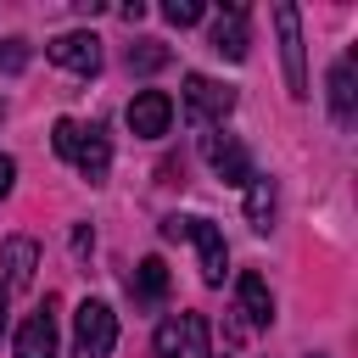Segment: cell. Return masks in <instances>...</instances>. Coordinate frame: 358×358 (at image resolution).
Instances as JSON below:
<instances>
[{
	"instance_id": "obj_1",
	"label": "cell",
	"mask_w": 358,
	"mask_h": 358,
	"mask_svg": "<svg viewBox=\"0 0 358 358\" xmlns=\"http://www.w3.org/2000/svg\"><path fill=\"white\" fill-rule=\"evenodd\" d=\"M112 347H117V313L106 302L84 296L73 313V358H106Z\"/></svg>"
},
{
	"instance_id": "obj_2",
	"label": "cell",
	"mask_w": 358,
	"mask_h": 358,
	"mask_svg": "<svg viewBox=\"0 0 358 358\" xmlns=\"http://www.w3.org/2000/svg\"><path fill=\"white\" fill-rule=\"evenodd\" d=\"M157 358H213V330L201 313H173L157 324Z\"/></svg>"
},
{
	"instance_id": "obj_3",
	"label": "cell",
	"mask_w": 358,
	"mask_h": 358,
	"mask_svg": "<svg viewBox=\"0 0 358 358\" xmlns=\"http://www.w3.org/2000/svg\"><path fill=\"white\" fill-rule=\"evenodd\" d=\"M274 28H280V62H285V90L302 101L308 95V56H302V17L291 0L274 6Z\"/></svg>"
},
{
	"instance_id": "obj_4",
	"label": "cell",
	"mask_w": 358,
	"mask_h": 358,
	"mask_svg": "<svg viewBox=\"0 0 358 358\" xmlns=\"http://www.w3.org/2000/svg\"><path fill=\"white\" fill-rule=\"evenodd\" d=\"M235 112V90L229 84H218V78H207V73H185V117L190 123H224Z\"/></svg>"
},
{
	"instance_id": "obj_5",
	"label": "cell",
	"mask_w": 358,
	"mask_h": 358,
	"mask_svg": "<svg viewBox=\"0 0 358 358\" xmlns=\"http://www.w3.org/2000/svg\"><path fill=\"white\" fill-rule=\"evenodd\" d=\"M201 157H207V168H213L224 185H235V190H246V185L257 179L246 145H241L235 134H224V129H207V134H201Z\"/></svg>"
},
{
	"instance_id": "obj_6",
	"label": "cell",
	"mask_w": 358,
	"mask_h": 358,
	"mask_svg": "<svg viewBox=\"0 0 358 358\" xmlns=\"http://www.w3.org/2000/svg\"><path fill=\"white\" fill-rule=\"evenodd\" d=\"M185 235L196 241V257H201V280H207V285H224V274H229V246H224L218 224H213V218H185Z\"/></svg>"
},
{
	"instance_id": "obj_7",
	"label": "cell",
	"mask_w": 358,
	"mask_h": 358,
	"mask_svg": "<svg viewBox=\"0 0 358 358\" xmlns=\"http://www.w3.org/2000/svg\"><path fill=\"white\" fill-rule=\"evenodd\" d=\"M11 358H56V302H50V296H45L39 313H28V319L17 324Z\"/></svg>"
},
{
	"instance_id": "obj_8",
	"label": "cell",
	"mask_w": 358,
	"mask_h": 358,
	"mask_svg": "<svg viewBox=\"0 0 358 358\" xmlns=\"http://www.w3.org/2000/svg\"><path fill=\"white\" fill-rule=\"evenodd\" d=\"M50 62L78 73V78H95L101 73V39L95 34H56L50 39Z\"/></svg>"
},
{
	"instance_id": "obj_9",
	"label": "cell",
	"mask_w": 358,
	"mask_h": 358,
	"mask_svg": "<svg viewBox=\"0 0 358 358\" xmlns=\"http://www.w3.org/2000/svg\"><path fill=\"white\" fill-rule=\"evenodd\" d=\"M123 117H129V129H134L140 140H157V134H168V123H173V101H168L162 90H140Z\"/></svg>"
},
{
	"instance_id": "obj_10",
	"label": "cell",
	"mask_w": 358,
	"mask_h": 358,
	"mask_svg": "<svg viewBox=\"0 0 358 358\" xmlns=\"http://www.w3.org/2000/svg\"><path fill=\"white\" fill-rule=\"evenodd\" d=\"M0 268H6V291H28L34 268H39V241L34 235H11L6 252H0Z\"/></svg>"
},
{
	"instance_id": "obj_11",
	"label": "cell",
	"mask_w": 358,
	"mask_h": 358,
	"mask_svg": "<svg viewBox=\"0 0 358 358\" xmlns=\"http://www.w3.org/2000/svg\"><path fill=\"white\" fill-rule=\"evenodd\" d=\"M246 45H252V34H246V6L218 11V17H213V50H218L224 62H246Z\"/></svg>"
},
{
	"instance_id": "obj_12",
	"label": "cell",
	"mask_w": 358,
	"mask_h": 358,
	"mask_svg": "<svg viewBox=\"0 0 358 358\" xmlns=\"http://www.w3.org/2000/svg\"><path fill=\"white\" fill-rule=\"evenodd\" d=\"M73 168L90 179V185H101L106 179V168H112V145H106V134L90 123L84 134H78V151H73Z\"/></svg>"
},
{
	"instance_id": "obj_13",
	"label": "cell",
	"mask_w": 358,
	"mask_h": 358,
	"mask_svg": "<svg viewBox=\"0 0 358 358\" xmlns=\"http://www.w3.org/2000/svg\"><path fill=\"white\" fill-rule=\"evenodd\" d=\"M235 302H241V313H246V324H274V296H268V280L263 274H241L235 280Z\"/></svg>"
},
{
	"instance_id": "obj_14",
	"label": "cell",
	"mask_w": 358,
	"mask_h": 358,
	"mask_svg": "<svg viewBox=\"0 0 358 358\" xmlns=\"http://www.w3.org/2000/svg\"><path fill=\"white\" fill-rule=\"evenodd\" d=\"M330 112H336V123H352V112H358V90H352V56H341V62L330 67Z\"/></svg>"
},
{
	"instance_id": "obj_15",
	"label": "cell",
	"mask_w": 358,
	"mask_h": 358,
	"mask_svg": "<svg viewBox=\"0 0 358 358\" xmlns=\"http://www.w3.org/2000/svg\"><path fill=\"white\" fill-rule=\"evenodd\" d=\"M129 291H134L140 302H162V296H168V263H162V257H140Z\"/></svg>"
},
{
	"instance_id": "obj_16",
	"label": "cell",
	"mask_w": 358,
	"mask_h": 358,
	"mask_svg": "<svg viewBox=\"0 0 358 358\" xmlns=\"http://www.w3.org/2000/svg\"><path fill=\"white\" fill-rule=\"evenodd\" d=\"M246 224L257 235H268V224H274V185L268 179H252L246 185Z\"/></svg>"
},
{
	"instance_id": "obj_17",
	"label": "cell",
	"mask_w": 358,
	"mask_h": 358,
	"mask_svg": "<svg viewBox=\"0 0 358 358\" xmlns=\"http://www.w3.org/2000/svg\"><path fill=\"white\" fill-rule=\"evenodd\" d=\"M168 67V45L162 39H134L129 45V73H157Z\"/></svg>"
},
{
	"instance_id": "obj_18",
	"label": "cell",
	"mask_w": 358,
	"mask_h": 358,
	"mask_svg": "<svg viewBox=\"0 0 358 358\" xmlns=\"http://www.w3.org/2000/svg\"><path fill=\"white\" fill-rule=\"evenodd\" d=\"M78 134H84V123H73V117H56V129H50V145H56V157H67V162H73V151H78Z\"/></svg>"
},
{
	"instance_id": "obj_19",
	"label": "cell",
	"mask_w": 358,
	"mask_h": 358,
	"mask_svg": "<svg viewBox=\"0 0 358 358\" xmlns=\"http://www.w3.org/2000/svg\"><path fill=\"white\" fill-rule=\"evenodd\" d=\"M162 17H168L173 28H190V22H201V17H207V6H201V0H168V6H162Z\"/></svg>"
},
{
	"instance_id": "obj_20",
	"label": "cell",
	"mask_w": 358,
	"mask_h": 358,
	"mask_svg": "<svg viewBox=\"0 0 358 358\" xmlns=\"http://www.w3.org/2000/svg\"><path fill=\"white\" fill-rule=\"evenodd\" d=\"M28 67V45L22 39H0V73H22Z\"/></svg>"
},
{
	"instance_id": "obj_21",
	"label": "cell",
	"mask_w": 358,
	"mask_h": 358,
	"mask_svg": "<svg viewBox=\"0 0 358 358\" xmlns=\"http://www.w3.org/2000/svg\"><path fill=\"white\" fill-rule=\"evenodd\" d=\"M11 185H17V162L0 151V196H11Z\"/></svg>"
},
{
	"instance_id": "obj_22",
	"label": "cell",
	"mask_w": 358,
	"mask_h": 358,
	"mask_svg": "<svg viewBox=\"0 0 358 358\" xmlns=\"http://www.w3.org/2000/svg\"><path fill=\"white\" fill-rule=\"evenodd\" d=\"M90 246H95V235L78 224V229H73V252H78V257H90Z\"/></svg>"
},
{
	"instance_id": "obj_23",
	"label": "cell",
	"mask_w": 358,
	"mask_h": 358,
	"mask_svg": "<svg viewBox=\"0 0 358 358\" xmlns=\"http://www.w3.org/2000/svg\"><path fill=\"white\" fill-rule=\"evenodd\" d=\"M0 330H6V291H0Z\"/></svg>"
},
{
	"instance_id": "obj_24",
	"label": "cell",
	"mask_w": 358,
	"mask_h": 358,
	"mask_svg": "<svg viewBox=\"0 0 358 358\" xmlns=\"http://www.w3.org/2000/svg\"><path fill=\"white\" fill-rule=\"evenodd\" d=\"M313 358H319V352H313Z\"/></svg>"
}]
</instances>
